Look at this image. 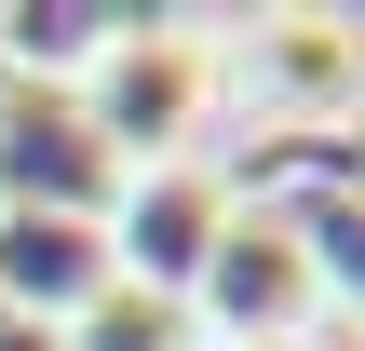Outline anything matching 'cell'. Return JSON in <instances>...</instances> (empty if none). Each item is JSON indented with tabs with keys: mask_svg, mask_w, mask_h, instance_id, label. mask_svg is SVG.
<instances>
[{
	"mask_svg": "<svg viewBox=\"0 0 365 351\" xmlns=\"http://www.w3.org/2000/svg\"><path fill=\"white\" fill-rule=\"evenodd\" d=\"M108 284H122V271H108V230H95V216H68V203H0V325L68 338Z\"/></svg>",
	"mask_w": 365,
	"mask_h": 351,
	"instance_id": "cell-5",
	"label": "cell"
},
{
	"mask_svg": "<svg viewBox=\"0 0 365 351\" xmlns=\"http://www.w3.org/2000/svg\"><path fill=\"white\" fill-rule=\"evenodd\" d=\"M81 135L135 176V162H203L217 149V14H108L95 54L68 68Z\"/></svg>",
	"mask_w": 365,
	"mask_h": 351,
	"instance_id": "cell-1",
	"label": "cell"
},
{
	"mask_svg": "<svg viewBox=\"0 0 365 351\" xmlns=\"http://www.w3.org/2000/svg\"><path fill=\"white\" fill-rule=\"evenodd\" d=\"M176 311H190V351H284V338H325V311H339L325 216L244 189V216L217 230V257H203V284H190Z\"/></svg>",
	"mask_w": 365,
	"mask_h": 351,
	"instance_id": "cell-2",
	"label": "cell"
},
{
	"mask_svg": "<svg viewBox=\"0 0 365 351\" xmlns=\"http://www.w3.org/2000/svg\"><path fill=\"white\" fill-rule=\"evenodd\" d=\"M54 351H190V311H163V298L108 284V298H95V311H81V325H68Z\"/></svg>",
	"mask_w": 365,
	"mask_h": 351,
	"instance_id": "cell-6",
	"label": "cell"
},
{
	"mask_svg": "<svg viewBox=\"0 0 365 351\" xmlns=\"http://www.w3.org/2000/svg\"><path fill=\"white\" fill-rule=\"evenodd\" d=\"M284 351H312V338H284Z\"/></svg>",
	"mask_w": 365,
	"mask_h": 351,
	"instance_id": "cell-7",
	"label": "cell"
},
{
	"mask_svg": "<svg viewBox=\"0 0 365 351\" xmlns=\"http://www.w3.org/2000/svg\"><path fill=\"white\" fill-rule=\"evenodd\" d=\"M217 108L244 135H352L365 122V14H339V0L217 14Z\"/></svg>",
	"mask_w": 365,
	"mask_h": 351,
	"instance_id": "cell-3",
	"label": "cell"
},
{
	"mask_svg": "<svg viewBox=\"0 0 365 351\" xmlns=\"http://www.w3.org/2000/svg\"><path fill=\"white\" fill-rule=\"evenodd\" d=\"M244 216V176L203 149V162H135V176H108V203H95V230H108V271L135 284V298H190L203 284V257H217V230Z\"/></svg>",
	"mask_w": 365,
	"mask_h": 351,
	"instance_id": "cell-4",
	"label": "cell"
}]
</instances>
